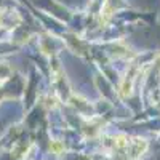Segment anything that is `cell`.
Returning a JSON list of instances; mask_svg holds the SVG:
<instances>
[{"label": "cell", "instance_id": "6da1fadb", "mask_svg": "<svg viewBox=\"0 0 160 160\" xmlns=\"http://www.w3.org/2000/svg\"><path fill=\"white\" fill-rule=\"evenodd\" d=\"M50 148H51V151H53V152H56V154H59V152L62 151V144H61V142H58V141H53V142H51V146H50Z\"/></svg>", "mask_w": 160, "mask_h": 160}]
</instances>
